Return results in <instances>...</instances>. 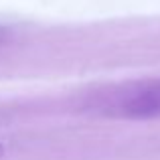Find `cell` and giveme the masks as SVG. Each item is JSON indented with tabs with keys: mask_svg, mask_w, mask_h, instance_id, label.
I'll list each match as a JSON object with an SVG mask.
<instances>
[{
	"mask_svg": "<svg viewBox=\"0 0 160 160\" xmlns=\"http://www.w3.org/2000/svg\"><path fill=\"white\" fill-rule=\"evenodd\" d=\"M4 154H6V146H4V142L0 140V158H2Z\"/></svg>",
	"mask_w": 160,
	"mask_h": 160,
	"instance_id": "2",
	"label": "cell"
},
{
	"mask_svg": "<svg viewBox=\"0 0 160 160\" xmlns=\"http://www.w3.org/2000/svg\"><path fill=\"white\" fill-rule=\"evenodd\" d=\"M112 113L128 120H152L160 118V79H150L126 87L116 95Z\"/></svg>",
	"mask_w": 160,
	"mask_h": 160,
	"instance_id": "1",
	"label": "cell"
}]
</instances>
